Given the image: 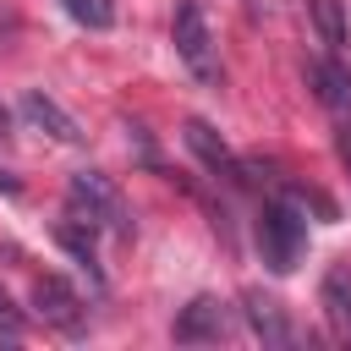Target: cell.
I'll use <instances>...</instances> for the list:
<instances>
[{
	"instance_id": "obj_1",
	"label": "cell",
	"mask_w": 351,
	"mask_h": 351,
	"mask_svg": "<svg viewBox=\"0 0 351 351\" xmlns=\"http://www.w3.org/2000/svg\"><path fill=\"white\" fill-rule=\"evenodd\" d=\"M170 44H176V60L197 77V82H219V60H214V33H208V16L197 0H176V16H170Z\"/></svg>"
},
{
	"instance_id": "obj_2",
	"label": "cell",
	"mask_w": 351,
	"mask_h": 351,
	"mask_svg": "<svg viewBox=\"0 0 351 351\" xmlns=\"http://www.w3.org/2000/svg\"><path fill=\"white\" fill-rule=\"evenodd\" d=\"M302 247H307L302 214L285 208V203H269V208L258 214V252H263V263H269L274 274H291L296 258H302Z\"/></svg>"
},
{
	"instance_id": "obj_3",
	"label": "cell",
	"mask_w": 351,
	"mask_h": 351,
	"mask_svg": "<svg viewBox=\"0 0 351 351\" xmlns=\"http://www.w3.org/2000/svg\"><path fill=\"white\" fill-rule=\"evenodd\" d=\"M66 203H71V219H82V225H115V230H126L121 192L99 170H77L71 186H66Z\"/></svg>"
},
{
	"instance_id": "obj_4",
	"label": "cell",
	"mask_w": 351,
	"mask_h": 351,
	"mask_svg": "<svg viewBox=\"0 0 351 351\" xmlns=\"http://www.w3.org/2000/svg\"><path fill=\"white\" fill-rule=\"evenodd\" d=\"M33 313L44 318V324H55V329H82V318H88V307H82V296L66 285V280H55V274H44V280H33Z\"/></svg>"
},
{
	"instance_id": "obj_5",
	"label": "cell",
	"mask_w": 351,
	"mask_h": 351,
	"mask_svg": "<svg viewBox=\"0 0 351 351\" xmlns=\"http://www.w3.org/2000/svg\"><path fill=\"white\" fill-rule=\"evenodd\" d=\"M230 335V313L214 302V296H197L192 307H181V318H176V340L181 346H219Z\"/></svg>"
},
{
	"instance_id": "obj_6",
	"label": "cell",
	"mask_w": 351,
	"mask_h": 351,
	"mask_svg": "<svg viewBox=\"0 0 351 351\" xmlns=\"http://www.w3.org/2000/svg\"><path fill=\"white\" fill-rule=\"evenodd\" d=\"M186 148H192V154H197L219 181H230V186H241V181H247V176H241V159L230 154V143H225L208 121H186Z\"/></svg>"
},
{
	"instance_id": "obj_7",
	"label": "cell",
	"mask_w": 351,
	"mask_h": 351,
	"mask_svg": "<svg viewBox=\"0 0 351 351\" xmlns=\"http://www.w3.org/2000/svg\"><path fill=\"white\" fill-rule=\"evenodd\" d=\"M241 318H247L252 340H263V346H296V329H291V318L280 313V302H269V296L247 291V307H241Z\"/></svg>"
},
{
	"instance_id": "obj_8",
	"label": "cell",
	"mask_w": 351,
	"mask_h": 351,
	"mask_svg": "<svg viewBox=\"0 0 351 351\" xmlns=\"http://www.w3.org/2000/svg\"><path fill=\"white\" fill-rule=\"evenodd\" d=\"M318 307H324L335 340L351 346V269H346V263H335V269L324 274V285H318Z\"/></svg>"
},
{
	"instance_id": "obj_9",
	"label": "cell",
	"mask_w": 351,
	"mask_h": 351,
	"mask_svg": "<svg viewBox=\"0 0 351 351\" xmlns=\"http://www.w3.org/2000/svg\"><path fill=\"white\" fill-rule=\"evenodd\" d=\"M22 115H27L38 132H49L55 143H82L77 121H71V115H66V110H60L49 93H38V88H27V93H22Z\"/></svg>"
},
{
	"instance_id": "obj_10",
	"label": "cell",
	"mask_w": 351,
	"mask_h": 351,
	"mask_svg": "<svg viewBox=\"0 0 351 351\" xmlns=\"http://www.w3.org/2000/svg\"><path fill=\"white\" fill-rule=\"evenodd\" d=\"M307 82H313V93H318L340 121H351V71H346L340 60H313V66H307Z\"/></svg>"
},
{
	"instance_id": "obj_11",
	"label": "cell",
	"mask_w": 351,
	"mask_h": 351,
	"mask_svg": "<svg viewBox=\"0 0 351 351\" xmlns=\"http://www.w3.org/2000/svg\"><path fill=\"white\" fill-rule=\"evenodd\" d=\"M307 11H313V27H318L324 49L340 55L346 38H351V27H346V5H340V0H307Z\"/></svg>"
},
{
	"instance_id": "obj_12",
	"label": "cell",
	"mask_w": 351,
	"mask_h": 351,
	"mask_svg": "<svg viewBox=\"0 0 351 351\" xmlns=\"http://www.w3.org/2000/svg\"><path fill=\"white\" fill-rule=\"evenodd\" d=\"M55 241H60V247H66V252H71V258H77V263H82V269L93 274V280H104V274H99V247H93V225H82V219H66V225H55Z\"/></svg>"
},
{
	"instance_id": "obj_13",
	"label": "cell",
	"mask_w": 351,
	"mask_h": 351,
	"mask_svg": "<svg viewBox=\"0 0 351 351\" xmlns=\"http://www.w3.org/2000/svg\"><path fill=\"white\" fill-rule=\"evenodd\" d=\"M60 5H66L71 22H82V27H93V33L115 27V5H110V0H60Z\"/></svg>"
},
{
	"instance_id": "obj_14",
	"label": "cell",
	"mask_w": 351,
	"mask_h": 351,
	"mask_svg": "<svg viewBox=\"0 0 351 351\" xmlns=\"http://www.w3.org/2000/svg\"><path fill=\"white\" fill-rule=\"evenodd\" d=\"M0 340H22V318H16V307L5 302V291H0Z\"/></svg>"
},
{
	"instance_id": "obj_15",
	"label": "cell",
	"mask_w": 351,
	"mask_h": 351,
	"mask_svg": "<svg viewBox=\"0 0 351 351\" xmlns=\"http://www.w3.org/2000/svg\"><path fill=\"white\" fill-rule=\"evenodd\" d=\"M0 192H11V197H16V192H22V181H16L11 170H0Z\"/></svg>"
},
{
	"instance_id": "obj_16",
	"label": "cell",
	"mask_w": 351,
	"mask_h": 351,
	"mask_svg": "<svg viewBox=\"0 0 351 351\" xmlns=\"http://www.w3.org/2000/svg\"><path fill=\"white\" fill-rule=\"evenodd\" d=\"M5 137H11V110L0 104V143H5Z\"/></svg>"
}]
</instances>
